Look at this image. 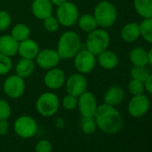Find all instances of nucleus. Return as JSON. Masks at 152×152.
<instances>
[{"instance_id": "obj_1", "label": "nucleus", "mask_w": 152, "mask_h": 152, "mask_svg": "<svg viewBox=\"0 0 152 152\" xmlns=\"http://www.w3.org/2000/svg\"><path fill=\"white\" fill-rule=\"evenodd\" d=\"M94 119L97 127L107 134L116 133L123 126L121 114L113 106L107 104H103L98 107L94 115Z\"/></svg>"}, {"instance_id": "obj_2", "label": "nucleus", "mask_w": 152, "mask_h": 152, "mask_svg": "<svg viewBox=\"0 0 152 152\" xmlns=\"http://www.w3.org/2000/svg\"><path fill=\"white\" fill-rule=\"evenodd\" d=\"M81 48V39L73 31L64 32L59 39L57 45V53L60 58L69 59L76 56Z\"/></svg>"}, {"instance_id": "obj_3", "label": "nucleus", "mask_w": 152, "mask_h": 152, "mask_svg": "<svg viewBox=\"0 0 152 152\" xmlns=\"http://www.w3.org/2000/svg\"><path fill=\"white\" fill-rule=\"evenodd\" d=\"M93 16L98 25L103 28H108L115 23L117 10L112 3L108 1H101L97 5Z\"/></svg>"}, {"instance_id": "obj_4", "label": "nucleus", "mask_w": 152, "mask_h": 152, "mask_svg": "<svg viewBox=\"0 0 152 152\" xmlns=\"http://www.w3.org/2000/svg\"><path fill=\"white\" fill-rule=\"evenodd\" d=\"M109 43V35L104 30H94L91 31L86 39L87 49L95 56L107 50Z\"/></svg>"}, {"instance_id": "obj_5", "label": "nucleus", "mask_w": 152, "mask_h": 152, "mask_svg": "<svg viewBox=\"0 0 152 152\" xmlns=\"http://www.w3.org/2000/svg\"><path fill=\"white\" fill-rule=\"evenodd\" d=\"M59 106L60 102L57 96L51 92H46L40 95L36 103L38 112L45 117L54 115L58 111Z\"/></svg>"}, {"instance_id": "obj_6", "label": "nucleus", "mask_w": 152, "mask_h": 152, "mask_svg": "<svg viewBox=\"0 0 152 152\" xmlns=\"http://www.w3.org/2000/svg\"><path fill=\"white\" fill-rule=\"evenodd\" d=\"M56 14L59 23L65 27L72 26L79 19L78 8L74 4L67 1L58 7Z\"/></svg>"}, {"instance_id": "obj_7", "label": "nucleus", "mask_w": 152, "mask_h": 152, "mask_svg": "<svg viewBox=\"0 0 152 152\" xmlns=\"http://www.w3.org/2000/svg\"><path fill=\"white\" fill-rule=\"evenodd\" d=\"M15 133L23 139L33 137L38 131V124L34 118L29 115H22L18 117L15 122Z\"/></svg>"}, {"instance_id": "obj_8", "label": "nucleus", "mask_w": 152, "mask_h": 152, "mask_svg": "<svg viewBox=\"0 0 152 152\" xmlns=\"http://www.w3.org/2000/svg\"><path fill=\"white\" fill-rule=\"evenodd\" d=\"M25 90V83L23 78L19 75H11L4 83V91L5 93L12 98L18 99L20 98Z\"/></svg>"}, {"instance_id": "obj_9", "label": "nucleus", "mask_w": 152, "mask_h": 152, "mask_svg": "<svg viewBox=\"0 0 152 152\" xmlns=\"http://www.w3.org/2000/svg\"><path fill=\"white\" fill-rule=\"evenodd\" d=\"M74 64L76 69L80 72L88 73L91 72L95 67L96 64L95 55H93L88 49L79 51L75 56Z\"/></svg>"}, {"instance_id": "obj_10", "label": "nucleus", "mask_w": 152, "mask_h": 152, "mask_svg": "<svg viewBox=\"0 0 152 152\" xmlns=\"http://www.w3.org/2000/svg\"><path fill=\"white\" fill-rule=\"evenodd\" d=\"M78 107L83 115V117H91L94 116L96 110L98 108L97 100L95 96L89 91H85L81 96L78 97Z\"/></svg>"}, {"instance_id": "obj_11", "label": "nucleus", "mask_w": 152, "mask_h": 152, "mask_svg": "<svg viewBox=\"0 0 152 152\" xmlns=\"http://www.w3.org/2000/svg\"><path fill=\"white\" fill-rule=\"evenodd\" d=\"M149 105V100L145 95L140 94L133 96V98L129 102L128 111L132 116L140 117L148 111Z\"/></svg>"}, {"instance_id": "obj_12", "label": "nucleus", "mask_w": 152, "mask_h": 152, "mask_svg": "<svg viewBox=\"0 0 152 152\" xmlns=\"http://www.w3.org/2000/svg\"><path fill=\"white\" fill-rule=\"evenodd\" d=\"M87 81L83 75L75 73L71 75L66 83V90L68 94L79 97L87 90Z\"/></svg>"}, {"instance_id": "obj_13", "label": "nucleus", "mask_w": 152, "mask_h": 152, "mask_svg": "<svg viewBox=\"0 0 152 152\" xmlns=\"http://www.w3.org/2000/svg\"><path fill=\"white\" fill-rule=\"evenodd\" d=\"M36 57L37 64L43 69H52L57 65L60 61V56L57 51L53 49H44L39 52Z\"/></svg>"}, {"instance_id": "obj_14", "label": "nucleus", "mask_w": 152, "mask_h": 152, "mask_svg": "<svg viewBox=\"0 0 152 152\" xmlns=\"http://www.w3.org/2000/svg\"><path fill=\"white\" fill-rule=\"evenodd\" d=\"M45 84L52 90L61 88L65 82V74L63 70L54 68L48 71L44 77Z\"/></svg>"}, {"instance_id": "obj_15", "label": "nucleus", "mask_w": 152, "mask_h": 152, "mask_svg": "<svg viewBox=\"0 0 152 152\" xmlns=\"http://www.w3.org/2000/svg\"><path fill=\"white\" fill-rule=\"evenodd\" d=\"M31 9L33 15L40 20L48 18L53 12V7L50 0H34Z\"/></svg>"}, {"instance_id": "obj_16", "label": "nucleus", "mask_w": 152, "mask_h": 152, "mask_svg": "<svg viewBox=\"0 0 152 152\" xmlns=\"http://www.w3.org/2000/svg\"><path fill=\"white\" fill-rule=\"evenodd\" d=\"M18 52L23 58L33 59L39 52L38 44L32 39H24L19 43Z\"/></svg>"}, {"instance_id": "obj_17", "label": "nucleus", "mask_w": 152, "mask_h": 152, "mask_svg": "<svg viewBox=\"0 0 152 152\" xmlns=\"http://www.w3.org/2000/svg\"><path fill=\"white\" fill-rule=\"evenodd\" d=\"M19 42L12 36L4 35L0 37V53L7 56H13L18 52Z\"/></svg>"}, {"instance_id": "obj_18", "label": "nucleus", "mask_w": 152, "mask_h": 152, "mask_svg": "<svg viewBox=\"0 0 152 152\" xmlns=\"http://www.w3.org/2000/svg\"><path fill=\"white\" fill-rule=\"evenodd\" d=\"M124 98V90L120 86H112L110 87L104 97L105 104H107L109 106H117L122 103Z\"/></svg>"}, {"instance_id": "obj_19", "label": "nucleus", "mask_w": 152, "mask_h": 152, "mask_svg": "<svg viewBox=\"0 0 152 152\" xmlns=\"http://www.w3.org/2000/svg\"><path fill=\"white\" fill-rule=\"evenodd\" d=\"M140 36V24L136 23H130L124 26L121 31V37L125 42H133Z\"/></svg>"}, {"instance_id": "obj_20", "label": "nucleus", "mask_w": 152, "mask_h": 152, "mask_svg": "<svg viewBox=\"0 0 152 152\" xmlns=\"http://www.w3.org/2000/svg\"><path fill=\"white\" fill-rule=\"evenodd\" d=\"M98 61L100 66L107 70H112L115 68L116 65L118 64L117 56L114 52L108 50H105L100 54H99Z\"/></svg>"}, {"instance_id": "obj_21", "label": "nucleus", "mask_w": 152, "mask_h": 152, "mask_svg": "<svg viewBox=\"0 0 152 152\" xmlns=\"http://www.w3.org/2000/svg\"><path fill=\"white\" fill-rule=\"evenodd\" d=\"M130 61L134 66H145L148 64V51L142 48H135L130 53Z\"/></svg>"}, {"instance_id": "obj_22", "label": "nucleus", "mask_w": 152, "mask_h": 152, "mask_svg": "<svg viewBox=\"0 0 152 152\" xmlns=\"http://www.w3.org/2000/svg\"><path fill=\"white\" fill-rule=\"evenodd\" d=\"M133 6L138 15L144 19L152 17V0H133Z\"/></svg>"}, {"instance_id": "obj_23", "label": "nucleus", "mask_w": 152, "mask_h": 152, "mask_svg": "<svg viewBox=\"0 0 152 152\" xmlns=\"http://www.w3.org/2000/svg\"><path fill=\"white\" fill-rule=\"evenodd\" d=\"M34 71V63L32 59L22 58L16 64V73L22 78H27Z\"/></svg>"}, {"instance_id": "obj_24", "label": "nucleus", "mask_w": 152, "mask_h": 152, "mask_svg": "<svg viewBox=\"0 0 152 152\" xmlns=\"http://www.w3.org/2000/svg\"><path fill=\"white\" fill-rule=\"evenodd\" d=\"M78 24L80 28L87 32H91L94 30H96L98 23L91 15H83L78 19Z\"/></svg>"}, {"instance_id": "obj_25", "label": "nucleus", "mask_w": 152, "mask_h": 152, "mask_svg": "<svg viewBox=\"0 0 152 152\" xmlns=\"http://www.w3.org/2000/svg\"><path fill=\"white\" fill-rule=\"evenodd\" d=\"M30 28L23 23L15 25L12 31V37L15 39L18 42H21L24 39H27L30 36Z\"/></svg>"}, {"instance_id": "obj_26", "label": "nucleus", "mask_w": 152, "mask_h": 152, "mask_svg": "<svg viewBox=\"0 0 152 152\" xmlns=\"http://www.w3.org/2000/svg\"><path fill=\"white\" fill-rule=\"evenodd\" d=\"M140 36L148 42L152 43V17L144 19L140 24Z\"/></svg>"}, {"instance_id": "obj_27", "label": "nucleus", "mask_w": 152, "mask_h": 152, "mask_svg": "<svg viewBox=\"0 0 152 152\" xmlns=\"http://www.w3.org/2000/svg\"><path fill=\"white\" fill-rule=\"evenodd\" d=\"M149 71L145 66H133L130 71V75L132 79L140 81L145 83L149 76Z\"/></svg>"}, {"instance_id": "obj_28", "label": "nucleus", "mask_w": 152, "mask_h": 152, "mask_svg": "<svg viewBox=\"0 0 152 152\" xmlns=\"http://www.w3.org/2000/svg\"><path fill=\"white\" fill-rule=\"evenodd\" d=\"M128 91L132 96H137V95L143 94V92L145 91L144 83H142L140 81H138V80L132 79L130 81L129 84H128Z\"/></svg>"}, {"instance_id": "obj_29", "label": "nucleus", "mask_w": 152, "mask_h": 152, "mask_svg": "<svg viewBox=\"0 0 152 152\" xmlns=\"http://www.w3.org/2000/svg\"><path fill=\"white\" fill-rule=\"evenodd\" d=\"M97 124L94 119V116L91 117H83L82 121V129L86 134H92L96 131Z\"/></svg>"}, {"instance_id": "obj_30", "label": "nucleus", "mask_w": 152, "mask_h": 152, "mask_svg": "<svg viewBox=\"0 0 152 152\" xmlns=\"http://www.w3.org/2000/svg\"><path fill=\"white\" fill-rule=\"evenodd\" d=\"M12 68V61L9 56L0 53V74H7Z\"/></svg>"}, {"instance_id": "obj_31", "label": "nucleus", "mask_w": 152, "mask_h": 152, "mask_svg": "<svg viewBox=\"0 0 152 152\" xmlns=\"http://www.w3.org/2000/svg\"><path fill=\"white\" fill-rule=\"evenodd\" d=\"M63 107L67 109V110H72V109H74L76 107H77V104H78V99H77V97L75 96H72L71 94H68L66 95L64 99H63Z\"/></svg>"}, {"instance_id": "obj_32", "label": "nucleus", "mask_w": 152, "mask_h": 152, "mask_svg": "<svg viewBox=\"0 0 152 152\" xmlns=\"http://www.w3.org/2000/svg\"><path fill=\"white\" fill-rule=\"evenodd\" d=\"M12 109L8 102L0 99V119H8L11 116Z\"/></svg>"}, {"instance_id": "obj_33", "label": "nucleus", "mask_w": 152, "mask_h": 152, "mask_svg": "<svg viewBox=\"0 0 152 152\" xmlns=\"http://www.w3.org/2000/svg\"><path fill=\"white\" fill-rule=\"evenodd\" d=\"M58 26H59V22L56 18L50 15L48 18L44 19V27L48 31L54 32L58 29Z\"/></svg>"}, {"instance_id": "obj_34", "label": "nucleus", "mask_w": 152, "mask_h": 152, "mask_svg": "<svg viewBox=\"0 0 152 152\" xmlns=\"http://www.w3.org/2000/svg\"><path fill=\"white\" fill-rule=\"evenodd\" d=\"M52 144L48 140H40L35 146V152H52Z\"/></svg>"}, {"instance_id": "obj_35", "label": "nucleus", "mask_w": 152, "mask_h": 152, "mask_svg": "<svg viewBox=\"0 0 152 152\" xmlns=\"http://www.w3.org/2000/svg\"><path fill=\"white\" fill-rule=\"evenodd\" d=\"M12 19L10 15L6 11H0V31L7 30L11 24Z\"/></svg>"}, {"instance_id": "obj_36", "label": "nucleus", "mask_w": 152, "mask_h": 152, "mask_svg": "<svg viewBox=\"0 0 152 152\" xmlns=\"http://www.w3.org/2000/svg\"><path fill=\"white\" fill-rule=\"evenodd\" d=\"M9 131V123L7 119H0V136L6 135Z\"/></svg>"}, {"instance_id": "obj_37", "label": "nucleus", "mask_w": 152, "mask_h": 152, "mask_svg": "<svg viewBox=\"0 0 152 152\" xmlns=\"http://www.w3.org/2000/svg\"><path fill=\"white\" fill-rule=\"evenodd\" d=\"M144 87L145 90L152 95V73L149 74V76L148 77V79L146 80V82L144 83Z\"/></svg>"}, {"instance_id": "obj_38", "label": "nucleus", "mask_w": 152, "mask_h": 152, "mask_svg": "<svg viewBox=\"0 0 152 152\" xmlns=\"http://www.w3.org/2000/svg\"><path fill=\"white\" fill-rule=\"evenodd\" d=\"M50 2L53 3L54 5L59 7V6H61L62 4H64V2H66V0H50Z\"/></svg>"}, {"instance_id": "obj_39", "label": "nucleus", "mask_w": 152, "mask_h": 152, "mask_svg": "<svg viewBox=\"0 0 152 152\" xmlns=\"http://www.w3.org/2000/svg\"><path fill=\"white\" fill-rule=\"evenodd\" d=\"M148 64L152 65V47L148 51Z\"/></svg>"}]
</instances>
